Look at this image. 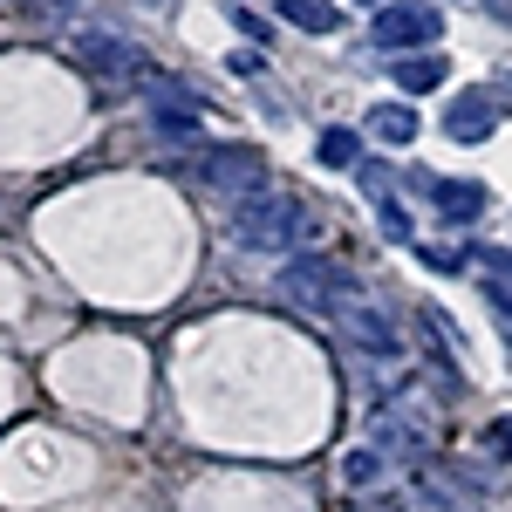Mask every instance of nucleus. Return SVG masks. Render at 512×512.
<instances>
[{
	"instance_id": "0eeeda50",
	"label": "nucleus",
	"mask_w": 512,
	"mask_h": 512,
	"mask_svg": "<svg viewBox=\"0 0 512 512\" xmlns=\"http://www.w3.org/2000/svg\"><path fill=\"white\" fill-rule=\"evenodd\" d=\"M431 205L444 212V226H472V219H485V185L478 178H431Z\"/></svg>"
},
{
	"instance_id": "4468645a",
	"label": "nucleus",
	"mask_w": 512,
	"mask_h": 512,
	"mask_svg": "<svg viewBox=\"0 0 512 512\" xmlns=\"http://www.w3.org/2000/svg\"><path fill=\"white\" fill-rule=\"evenodd\" d=\"M410 253H417L431 274H458V267H465V253H451V246H410Z\"/></svg>"
},
{
	"instance_id": "6e6552de",
	"label": "nucleus",
	"mask_w": 512,
	"mask_h": 512,
	"mask_svg": "<svg viewBox=\"0 0 512 512\" xmlns=\"http://www.w3.org/2000/svg\"><path fill=\"white\" fill-rule=\"evenodd\" d=\"M274 21L301 28V35H335L342 28V7L335 0H274Z\"/></svg>"
},
{
	"instance_id": "9b49d317",
	"label": "nucleus",
	"mask_w": 512,
	"mask_h": 512,
	"mask_svg": "<svg viewBox=\"0 0 512 512\" xmlns=\"http://www.w3.org/2000/svg\"><path fill=\"white\" fill-rule=\"evenodd\" d=\"M369 130H376L390 151H403V144H417V110H403V103H383V110H369Z\"/></svg>"
},
{
	"instance_id": "dca6fc26",
	"label": "nucleus",
	"mask_w": 512,
	"mask_h": 512,
	"mask_svg": "<svg viewBox=\"0 0 512 512\" xmlns=\"http://www.w3.org/2000/svg\"><path fill=\"white\" fill-rule=\"evenodd\" d=\"M478 267H492V274L512 280V253H506V246H485V253H478Z\"/></svg>"
},
{
	"instance_id": "1a4fd4ad",
	"label": "nucleus",
	"mask_w": 512,
	"mask_h": 512,
	"mask_svg": "<svg viewBox=\"0 0 512 512\" xmlns=\"http://www.w3.org/2000/svg\"><path fill=\"white\" fill-rule=\"evenodd\" d=\"M76 48L89 55V69H103V76H144V62H137V48H130V41H110V35H82Z\"/></svg>"
},
{
	"instance_id": "423d86ee",
	"label": "nucleus",
	"mask_w": 512,
	"mask_h": 512,
	"mask_svg": "<svg viewBox=\"0 0 512 512\" xmlns=\"http://www.w3.org/2000/svg\"><path fill=\"white\" fill-rule=\"evenodd\" d=\"M335 321H342V328H349V335H355L369 355H403V335L390 328V315H383L369 294H349V301L335 308Z\"/></svg>"
},
{
	"instance_id": "f8f14e48",
	"label": "nucleus",
	"mask_w": 512,
	"mask_h": 512,
	"mask_svg": "<svg viewBox=\"0 0 512 512\" xmlns=\"http://www.w3.org/2000/svg\"><path fill=\"white\" fill-rule=\"evenodd\" d=\"M315 158L328 164V171H355V164H362V137H355V130H342V123H335V130H321Z\"/></svg>"
},
{
	"instance_id": "2eb2a0df",
	"label": "nucleus",
	"mask_w": 512,
	"mask_h": 512,
	"mask_svg": "<svg viewBox=\"0 0 512 512\" xmlns=\"http://www.w3.org/2000/svg\"><path fill=\"white\" fill-rule=\"evenodd\" d=\"M485 451H492V458H512V424H506V417L485 424Z\"/></svg>"
},
{
	"instance_id": "39448f33",
	"label": "nucleus",
	"mask_w": 512,
	"mask_h": 512,
	"mask_svg": "<svg viewBox=\"0 0 512 512\" xmlns=\"http://www.w3.org/2000/svg\"><path fill=\"white\" fill-rule=\"evenodd\" d=\"M499 103H492V89H458L451 103H444V137L451 144H485L492 130H499Z\"/></svg>"
},
{
	"instance_id": "20e7f679",
	"label": "nucleus",
	"mask_w": 512,
	"mask_h": 512,
	"mask_svg": "<svg viewBox=\"0 0 512 512\" xmlns=\"http://www.w3.org/2000/svg\"><path fill=\"white\" fill-rule=\"evenodd\" d=\"M280 280H287V294H301V301H308V308H321V315H335L349 294H362V287H355V280H342L328 260H287V274H280Z\"/></svg>"
},
{
	"instance_id": "ddd939ff",
	"label": "nucleus",
	"mask_w": 512,
	"mask_h": 512,
	"mask_svg": "<svg viewBox=\"0 0 512 512\" xmlns=\"http://www.w3.org/2000/svg\"><path fill=\"white\" fill-rule=\"evenodd\" d=\"M376 226H383V239H390V246H417V226H410V212H403L390 192L376 198Z\"/></svg>"
},
{
	"instance_id": "f3484780",
	"label": "nucleus",
	"mask_w": 512,
	"mask_h": 512,
	"mask_svg": "<svg viewBox=\"0 0 512 512\" xmlns=\"http://www.w3.org/2000/svg\"><path fill=\"white\" fill-rule=\"evenodd\" d=\"M233 69H239V76H260L267 62H260V48H233Z\"/></svg>"
},
{
	"instance_id": "a211bd4d",
	"label": "nucleus",
	"mask_w": 512,
	"mask_h": 512,
	"mask_svg": "<svg viewBox=\"0 0 512 512\" xmlns=\"http://www.w3.org/2000/svg\"><path fill=\"white\" fill-rule=\"evenodd\" d=\"M349 478H355V485H369V478H376V458H369V451H355V458H349Z\"/></svg>"
},
{
	"instance_id": "7ed1b4c3",
	"label": "nucleus",
	"mask_w": 512,
	"mask_h": 512,
	"mask_svg": "<svg viewBox=\"0 0 512 512\" xmlns=\"http://www.w3.org/2000/svg\"><path fill=\"white\" fill-rule=\"evenodd\" d=\"M205 178L233 198V205L253 198V192H274V185H267V158H260L253 144H219V151H205Z\"/></svg>"
},
{
	"instance_id": "9d476101",
	"label": "nucleus",
	"mask_w": 512,
	"mask_h": 512,
	"mask_svg": "<svg viewBox=\"0 0 512 512\" xmlns=\"http://www.w3.org/2000/svg\"><path fill=\"white\" fill-rule=\"evenodd\" d=\"M396 89L403 96H424V89H444V55H396Z\"/></svg>"
},
{
	"instance_id": "f03ea898",
	"label": "nucleus",
	"mask_w": 512,
	"mask_h": 512,
	"mask_svg": "<svg viewBox=\"0 0 512 512\" xmlns=\"http://www.w3.org/2000/svg\"><path fill=\"white\" fill-rule=\"evenodd\" d=\"M437 35H444V7H437V0H390V7L376 14V28H369V41H376L383 55L431 48Z\"/></svg>"
},
{
	"instance_id": "f257e3e1",
	"label": "nucleus",
	"mask_w": 512,
	"mask_h": 512,
	"mask_svg": "<svg viewBox=\"0 0 512 512\" xmlns=\"http://www.w3.org/2000/svg\"><path fill=\"white\" fill-rule=\"evenodd\" d=\"M233 239L239 246H253V253H294V239H301V205L280 192H253L233 205Z\"/></svg>"
}]
</instances>
